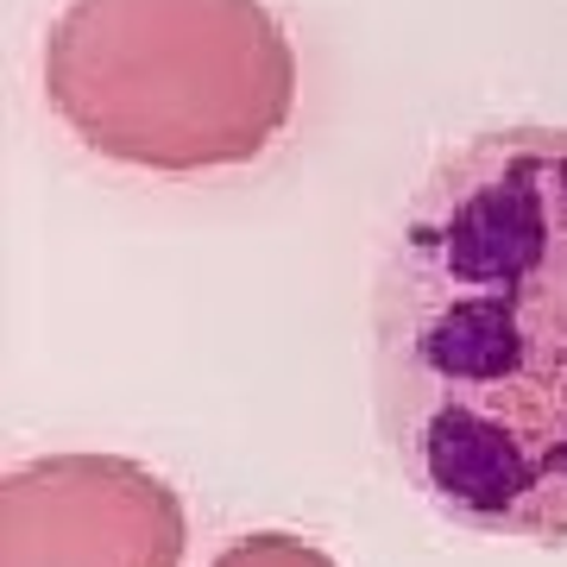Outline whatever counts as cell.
Here are the masks:
<instances>
[{"label":"cell","instance_id":"1","mask_svg":"<svg viewBox=\"0 0 567 567\" xmlns=\"http://www.w3.org/2000/svg\"><path fill=\"white\" fill-rule=\"evenodd\" d=\"M372 404L447 524L567 543V126L473 133L372 284Z\"/></svg>","mask_w":567,"mask_h":567},{"label":"cell","instance_id":"2","mask_svg":"<svg viewBox=\"0 0 567 567\" xmlns=\"http://www.w3.org/2000/svg\"><path fill=\"white\" fill-rule=\"evenodd\" d=\"M51 107L102 158L246 164L297 107V58L259 0H70L44 44Z\"/></svg>","mask_w":567,"mask_h":567},{"label":"cell","instance_id":"3","mask_svg":"<svg viewBox=\"0 0 567 567\" xmlns=\"http://www.w3.org/2000/svg\"><path fill=\"white\" fill-rule=\"evenodd\" d=\"M177 492L133 461H32L0 486V567H177Z\"/></svg>","mask_w":567,"mask_h":567},{"label":"cell","instance_id":"4","mask_svg":"<svg viewBox=\"0 0 567 567\" xmlns=\"http://www.w3.org/2000/svg\"><path fill=\"white\" fill-rule=\"evenodd\" d=\"M215 567H334V561H328L322 548L297 543V536H246Z\"/></svg>","mask_w":567,"mask_h":567}]
</instances>
